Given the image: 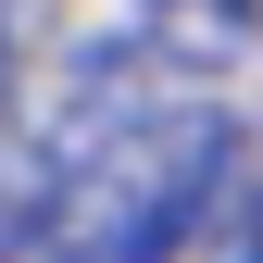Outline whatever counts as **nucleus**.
Returning a JSON list of instances; mask_svg holds the SVG:
<instances>
[{
    "label": "nucleus",
    "mask_w": 263,
    "mask_h": 263,
    "mask_svg": "<svg viewBox=\"0 0 263 263\" xmlns=\"http://www.w3.org/2000/svg\"><path fill=\"white\" fill-rule=\"evenodd\" d=\"M226 188H238V125L213 101H151L88 151H25L13 238L25 263H176L188 238H213Z\"/></svg>",
    "instance_id": "f257e3e1"
},
{
    "label": "nucleus",
    "mask_w": 263,
    "mask_h": 263,
    "mask_svg": "<svg viewBox=\"0 0 263 263\" xmlns=\"http://www.w3.org/2000/svg\"><path fill=\"white\" fill-rule=\"evenodd\" d=\"M138 38L163 76H238L263 50V0H138Z\"/></svg>",
    "instance_id": "f03ea898"
},
{
    "label": "nucleus",
    "mask_w": 263,
    "mask_h": 263,
    "mask_svg": "<svg viewBox=\"0 0 263 263\" xmlns=\"http://www.w3.org/2000/svg\"><path fill=\"white\" fill-rule=\"evenodd\" d=\"M213 263H263V176H238L226 188V213H213V238H201Z\"/></svg>",
    "instance_id": "7ed1b4c3"
}]
</instances>
